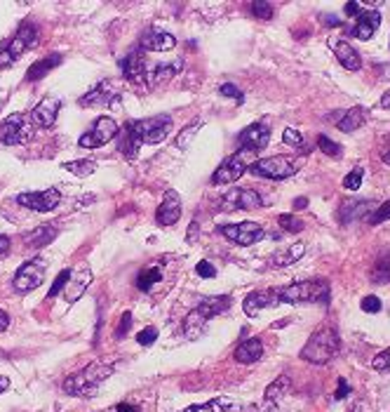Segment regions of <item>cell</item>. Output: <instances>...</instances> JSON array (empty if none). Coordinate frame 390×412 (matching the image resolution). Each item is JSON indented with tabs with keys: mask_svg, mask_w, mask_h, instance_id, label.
Wrapping results in <instances>:
<instances>
[{
	"mask_svg": "<svg viewBox=\"0 0 390 412\" xmlns=\"http://www.w3.org/2000/svg\"><path fill=\"white\" fill-rule=\"evenodd\" d=\"M280 304H327L329 302V280L313 278V280H296L289 285L273 288Z\"/></svg>",
	"mask_w": 390,
	"mask_h": 412,
	"instance_id": "1",
	"label": "cell"
},
{
	"mask_svg": "<svg viewBox=\"0 0 390 412\" xmlns=\"http://www.w3.org/2000/svg\"><path fill=\"white\" fill-rule=\"evenodd\" d=\"M341 340H338L336 328L331 325H320L315 333L308 337L306 346L301 349V358L313 365H327L329 360L336 358Z\"/></svg>",
	"mask_w": 390,
	"mask_h": 412,
	"instance_id": "2",
	"label": "cell"
},
{
	"mask_svg": "<svg viewBox=\"0 0 390 412\" xmlns=\"http://www.w3.org/2000/svg\"><path fill=\"white\" fill-rule=\"evenodd\" d=\"M111 373H113L111 365L101 363V360H94V363H90L85 370H80V373L66 377V380H64V391L71 393V396L92 398V396H96V389H99V384Z\"/></svg>",
	"mask_w": 390,
	"mask_h": 412,
	"instance_id": "3",
	"label": "cell"
},
{
	"mask_svg": "<svg viewBox=\"0 0 390 412\" xmlns=\"http://www.w3.org/2000/svg\"><path fill=\"white\" fill-rule=\"evenodd\" d=\"M38 40V26L33 21H21L17 33L10 40L0 43V68L12 66L26 50H31Z\"/></svg>",
	"mask_w": 390,
	"mask_h": 412,
	"instance_id": "4",
	"label": "cell"
},
{
	"mask_svg": "<svg viewBox=\"0 0 390 412\" xmlns=\"http://www.w3.org/2000/svg\"><path fill=\"white\" fill-rule=\"evenodd\" d=\"M256 156H259V151H252V148H238L231 158H226L219 168L214 170V175H212V184L226 186V184L238 182L240 177H243L245 173H249L252 165L259 160Z\"/></svg>",
	"mask_w": 390,
	"mask_h": 412,
	"instance_id": "5",
	"label": "cell"
},
{
	"mask_svg": "<svg viewBox=\"0 0 390 412\" xmlns=\"http://www.w3.org/2000/svg\"><path fill=\"white\" fill-rule=\"evenodd\" d=\"M33 137L31 120L24 113H12L5 120H0V144L5 146H17V144H26Z\"/></svg>",
	"mask_w": 390,
	"mask_h": 412,
	"instance_id": "6",
	"label": "cell"
},
{
	"mask_svg": "<svg viewBox=\"0 0 390 412\" xmlns=\"http://www.w3.org/2000/svg\"><path fill=\"white\" fill-rule=\"evenodd\" d=\"M45 273H48V264L40 257H33L26 264H21L14 273V290L21 295L33 293L36 288L45 283Z\"/></svg>",
	"mask_w": 390,
	"mask_h": 412,
	"instance_id": "7",
	"label": "cell"
},
{
	"mask_svg": "<svg viewBox=\"0 0 390 412\" xmlns=\"http://www.w3.org/2000/svg\"><path fill=\"white\" fill-rule=\"evenodd\" d=\"M296 165L291 158L287 156H271V158H259L254 165L249 168L252 175L263 177V179H275V182H283L287 177L296 175Z\"/></svg>",
	"mask_w": 390,
	"mask_h": 412,
	"instance_id": "8",
	"label": "cell"
},
{
	"mask_svg": "<svg viewBox=\"0 0 390 412\" xmlns=\"http://www.w3.org/2000/svg\"><path fill=\"white\" fill-rule=\"evenodd\" d=\"M118 133L120 130H118L116 120L108 118V116H101L92 123V128L88 130V133L80 137L78 144H80V148H99V146L108 144L111 139H116Z\"/></svg>",
	"mask_w": 390,
	"mask_h": 412,
	"instance_id": "9",
	"label": "cell"
},
{
	"mask_svg": "<svg viewBox=\"0 0 390 412\" xmlns=\"http://www.w3.org/2000/svg\"><path fill=\"white\" fill-rule=\"evenodd\" d=\"M219 233L223 238H228L235 245H243V248H249V245H256L259 240H263L266 231L259 222H238V224H223L219 228Z\"/></svg>",
	"mask_w": 390,
	"mask_h": 412,
	"instance_id": "10",
	"label": "cell"
},
{
	"mask_svg": "<svg viewBox=\"0 0 390 412\" xmlns=\"http://www.w3.org/2000/svg\"><path fill=\"white\" fill-rule=\"evenodd\" d=\"M134 130L139 135L141 144H160L172 133L170 116H151L143 120H134Z\"/></svg>",
	"mask_w": 390,
	"mask_h": 412,
	"instance_id": "11",
	"label": "cell"
},
{
	"mask_svg": "<svg viewBox=\"0 0 390 412\" xmlns=\"http://www.w3.org/2000/svg\"><path fill=\"white\" fill-rule=\"evenodd\" d=\"M263 200L256 191L252 188H231L226 191L219 200L221 213H235V210H256L261 208Z\"/></svg>",
	"mask_w": 390,
	"mask_h": 412,
	"instance_id": "12",
	"label": "cell"
},
{
	"mask_svg": "<svg viewBox=\"0 0 390 412\" xmlns=\"http://www.w3.org/2000/svg\"><path fill=\"white\" fill-rule=\"evenodd\" d=\"M17 203L21 208L33 210V213H50V210H54L61 203V191L54 186L45 188V191H26L17 196Z\"/></svg>",
	"mask_w": 390,
	"mask_h": 412,
	"instance_id": "13",
	"label": "cell"
},
{
	"mask_svg": "<svg viewBox=\"0 0 390 412\" xmlns=\"http://www.w3.org/2000/svg\"><path fill=\"white\" fill-rule=\"evenodd\" d=\"M120 73L127 83L136 85L141 90H148V68H146V59H143L141 52H127L123 59L118 61Z\"/></svg>",
	"mask_w": 390,
	"mask_h": 412,
	"instance_id": "14",
	"label": "cell"
},
{
	"mask_svg": "<svg viewBox=\"0 0 390 412\" xmlns=\"http://www.w3.org/2000/svg\"><path fill=\"white\" fill-rule=\"evenodd\" d=\"M118 99H120V90L116 88V83H113V80H101L88 95L80 97L78 104L88 108L90 106H118Z\"/></svg>",
	"mask_w": 390,
	"mask_h": 412,
	"instance_id": "15",
	"label": "cell"
},
{
	"mask_svg": "<svg viewBox=\"0 0 390 412\" xmlns=\"http://www.w3.org/2000/svg\"><path fill=\"white\" fill-rule=\"evenodd\" d=\"M92 285V268L88 264H80L76 268H71V278H68L66 288H64V300L68 304H76V302L88 293V288Z\"/></svg>",
	"mask_w": 390,
	"mask_h": 412,
	"instance_id": "16",
	"label": "cell"
},
{
	"mask_svg": "<svg viewBox=\"0 0 390 412\" xmlns=\"http://www.w3.org/2000/svg\"><path fill=\"white\" fill-rule=\"evenodd\" d=\"M139 48L146 50V52H170V50L176 48V38L172 33L163 31V28H146L139 38Z\"/></svg>",
	"mask_w": 390,
	"mask_h": 412,
	"instance_id": "17",
	"label": "cell"
},
{
	"mask_svg": "<svg viewBox=\"0 0 390 412\" xmlns=\"http://www.w3.org/2000/svg\"><path fill=\"white\" fill-rule=\"evenodd\" d=\"M268 141H271V128L263 125V123L249 125V128H245L243 133L238 135L240 148H252V151H261V148H266Z\"/></svg>",
	"mask_w": 390,
	"mask_h": 412,
	"instance_id": "18",
	"label": "cell"
},
{
	"mask_svg": "<svg viewBox=\"0 0 390 412\" xmlns=\"http://www.w3.org/2000/svg\"><path fill=\"white\" fill-rule=\"evenodd\" d=\"M275 306H280V302H278V297H275V290H256V293H249L247 297H245V302H243V308H245V313H247L249 318H256L261 311H266V308H275Z\"/></svg>",
	"mask_w": 390,
	"mask_h": 412,
	"instance_id": "19",
	"label": "cell"
},
{
	"mask_svg": "<svg viewBox=\"0 0 390 412\" xmlns=\"http://www.w3.org/2000/svg\"><path fill=\"white\" fill-rule=\"evenodd\" d=\"M59 108H61V101L57 99V97H45V99H40L36 108L31 111V120L38 125V128H52L57 123V116H59Z\"/></svg>",
	"mask_w": 390,
	"mask_h": 412,
	"instance_id": "20",
	"label": "cell"
},
{
	"mask_svg": "<svg viewBox=\"0 0 390 412\" xmlns=\"http://www.w3.org/2000/svg\"><path fill=\"white\" fill-rule=\"evenodd\" d=\"M181 217V196L176 191H165L163 196V203H160L158 208V215H156V222L160 226H172L176 224Z\"/></svg>",
	"mask_w": 390,
	"mask_h": 412,
	"instance_id": "21",
	"label": "cell"
},
{
	"mask_svg": "<svg viewBox=\"0 0 390 412\" xmlns=\"http://www.w3.org/2000/svg\"><path fill=\"white\" fill-rule=\"evenodd\" d=\"M329 48L331 52L336 55L338 64H341L346 71H360V66H362V59H360L358 50L353 48L348 40H338V38H329Z\"/></svg>",
	"mask_w": 390,
	"mask_h": 412,
	"instance_id": "22",
	"label": "cell"
},
{
	"mask_svg": "<svg viewBox=\"0 0 390 412\" xmlns=\"http://www.w3.org/2000/svg\"><path fill=\"white\" fill-rule=\"evenodd\" d=\"M374 210V203L371 200H346L338 208V222L341 224H353V222H360L365 217H369V213Z\"/></svg>",
	"mask_w": 390,
	"mask_h": 412,
	"instance_id": "23",
	"label": "cell"
},
{
	"mask_svg": "<svg viewBox=\"0 0 390 412\" xmlns=\"http://www.w3.org/2000/svg\"><path fill=\"white\" fill-rule=\"evenodd\" d=\"M329 120L341 130V133H355V130L367 120V108L353 106V108H348V111H341V116H329Z\"/></svg>",
	"mask_w": 390,
	"mask_h": 412,
	"instance_id": "24",
	"label": "cell"
},
{
	"mask_svg": "<svg viewBox=\"0 0 390 412\" xmlns=\"http://www.w3.org/2000/svg\"><path fill=\"white\" fill-rule=\"evenodd\" d=\"M381 26V12L369 10V12H360L358 24L351 28V36L358 40H369L376 33V28Z\"/></svg>",
	"mask_w": 390,
	"mask_h": 412,
	"instance_id": "25",
	"label": "cell"
},
{
	"mask_svg": "<svg viewBox=\"0 0 390 412\" xmlns=\"http://www.w3.org/2000/svg\"><path fill=\"white\" fill-rule=\"evenodd\" d=\"M139 146H141V139L134 130V120H127L123 128V135H120V141H118L120 153H123L127 160H134L139 156Z\"/></svg>",
	"mask_w": 390,
	"mask_h": 412,
	"instance_id": "26",
	"label": "cell"
},
{
	"mask_svg": "<svg viewBox=\"0 0 390 412\" xmlns=\"http://www.w3.org/2000/svg\"><path fill=\"white\" fill-rule=\"evenodd\" d=\"M261 356H263V344H261V340H256V337H249V340L240 342L238 349H235V360L243 365L256 363Z\"/></svg>",
	"mask_w": 390,
	"mask_h": 412,
	"instance_id": "27",
	"label": "cell"
},
{
	"mask_svg": "<svg viewBox=\"0 0 390 412\" xmlns=\"http://www.w3.org/2000/svg\"><path fill=\"white\" fill-rule=\"evenodd\" d=\"M233 300L228 295H216V297H207V300H203L198 306V311L203 313L205 318H214V316H221V313H226L228 308H231Z\"/></svg>",
	"mask_w": 390,
	"mask_h": 412,
	"instance_id": "28",
	"label": "cell"
},
{
	"mask_svg": "<svg viewBox=\"0 0 390 412\" xmlns=\"http://www.w3.org/2000/svg\"><path fill=\"white\" fill-rule=\"evenodd\" d=\"M57 236H59V226H57V224H45V226L33 228V231L28 233L24 240H26V248L38 250V248H45V245H50Z\"/></svg>",
	"mask_w": 390,
	"mask_h": 412,
	"instance_id": "29",
	"label": "cell"
},
{
	"mask_svg": "<svg viewBox=\"0 0 390 412\" xmlns=\"http://www.w3.org/2000/svg\"><path fill=\"white\" fill-rule=\"evenodd\" d=\"M64 61V57H61L59 52H52V55H48V57H43V59H38V61H33L31 68H28V73H26V80H31V83H36V80L40 78H45L48 76L52 68H57Z\"/></svg>",
	"mask_w": 390,
	"mask_h": 412,
	"instance_id": "30",
	"label": "cell"
},
{
	"mask_svg": "<svg viewBox=\"0 0 390 412\" xmlns=\"http://www.w3.org/2000/svg\"><path fill=\"white\" fill-rule=\"evenodd\" d=\"M306 255V245L303 243H289L287 248L283 250H278L273 257H271V264L273 266H291V264H296V262L301 259V257Z\"/></svg>",
	"mask_w": 390,
	"mask_h": 412,
	"instance_id": "31",
	"label": "cell"
},
{
	"mask_svg": "<svg viewBox=\"0 0 390 412\" xmlns=\"http://www.w3.org/2000/svg\"><path fill=\"white\" fill-rule=\"evenodd\" d=\"M181 66H183V61L176 59V61H170V64H160V66L153 68V71H148V88H153V85H160V83H165V80L174 78L176 73L181 71Z\"/></svg>",
	"mask_w": 390,
	"mask_h": 412,
	"instance_id": "32",
	"label": "cell"
},
{
	"mask_svg": "<svg viewBox=\"0 0 390 412\" xmlns=\"http://www.w3.org/2000/svg\"><path fill=\"white\" fill-rule=\"evenodd\" d=\"M205 325H207V318L195 308V311L188 313L186 320H183V333H186L188 340H195V337H200L205 333Z\"/></svg>",
	"mask_w": 390,
	"mask_h": 412,
	"instance_id": "33",
	"label": "cell"
},
{
	"mask_svg": "<svg viewBox=\"0 0 390 412\" xmlns=\"http://www.w3.org/2000/svg\"><path fill=\"white\" fill-rule=\"evenodd\" d=\"M186 412H240V405L228 403L226 398H216V400H207L203 405H193Z\"/></svg>",
	"mask_w": 390,
	"mask_h": 412,
	"instance_id": "34",
	"label": "cell"
},
{
	"mask_svg": "<svg viewBox=\"0 0 390 412\" xmlns=\"http://www.w3.org/2000/svg\"><path fill=\"white\" fill-rule=\"evenodd\" d=\"M371 280L378 283V285L390 283V248L376 259L374 268H371Z\"/></svg>",
	"mask_w": 390,
	"mask_h": 412,
	"instance_id": "35",
	"label": "cell"
},
{
	"mask_svg": "<svg viewBox=\"0 0 390 412\" xmlns=\"http://www.w3.org/2000/svg\"><path fill=\"white\" fill-rule=\"evenodd\" d=\"M203 128V120H193V123H188L186 128L181 130L179 135H176V148H179V151H188V146L193 144V139H195V135H198V130Z\"/></svg>",
	"mask_w": 390,
	"mask_h": 412,
	"instance_id": "36",
	"label": "cell"
},
{
	"mask_svg": "<svg viewBox=\"0 0 390 412\" xmlns=\"http://www.w3.org/2000/svg\"><path fill=\"white\" fill-rule=\"evenodd\" d=\"M61 168L66 170V173L76 175V177H90L96 173V163L94 160H68Z\"/></svg>",
	"mask_w": 390,
	"mask_h": 412,
	"instance_id": "37",
	"label": "cell"
},
{
	"mask_svg": "<svg viewBox=\"0 0 390 412\" xmlns=\"http://www.w3.org/2000/svg\"><path fill=\"white\" fill-rule=\"evenodd\" d=\"M160 278H163V271H160L158 266H151V268H146V271H141L139 276H136V288H139L141 293H148V290H151Z\"/></svg>",
	"mask_w": 390,
	"mask_h": 412,
	"instance_id": "38",
	"label": "cell"
},
{
	"mask_svg": "<svg viewBox=\"0 0 390 412\" xmlns=\"http://www.w3.org/2000/svg\"><path fill=\"white\" fill-rule=\"evenodd\" d=\"M289 384H291V382H289V375L278 377V380H275L273 384L266 389V400H268V403H275V400H280V396H283L287 389H289Z\"/></svg>",
	"mask_w": 390,
	"mask_h": 412,
	"instance_id": "39",
	"label": "cell"
},
{
	"mask_svg": "<svg viewBox=\"0 0 390 412\" xmlns=\"http://www.w3.org/2000/svg\"><path fill=\"white\" fill-rule=\"evenodd\" d=\"M278 224L283 231H289V233H301L303 228H306V222H301L299 217H294V215H280L278 217Z\"/></svg>",
	"mask_w": 390,
	"mask_h": 412,
	"instance_id": "40",
	"label": "cell"
},
{
	"mask_svg": "<svg viewBox=\"0 0 390 412\" xmlns=\"http://www.w3.org/2000/svg\"><path fill=\"white\" fill-rule=\"evenodd\" d=\"M318 148L322 153H327V156H331V158H341V144H336V141L329 139L327 135L318 137Z\"/></svg>",
	"mask_w": 390,
	"mask_h": 412,
	"instance_id": "41",
	"label": "cell"
},
{
	"mask_svg": "<svg viewBox=\"0 0 390 412\" xmlns=\"http://www.w3.org/2000/svg\"><path fill=\"white\" fill-rule=\"evenodd\" d=\"M68 278H71V268H64V271H59V276L54 278L52 288H50V293H48L50 300H54L57 295H61V293H64V288H66Z\"/></svg>",
	"mask_w": 390,
	"mask_h": 412,
	"instance_id": "42",
	"label": "cell"
},
{
	"mask_svg": "<svg viewBox=\"0 0 390 412\" xmlns=\"http://www.w3.org/2000/svg\"><path fill=\"white\" fill-rule=\"evenodd\" d=\"M362 177H365V170L362 168H355L351 175H346V179H343V186H346L348 191H358V188L362 186Z\"/></svg>",
	"mask_w": 390,
	"mask_h": 412,
	"instance_id": "43",
	"label": "cell"
},
{
	"mask_svg": "<svg viewBox=\"0 0 390 412\" xmlns=\"http://www.w3.org/2000/svg\"><path fill=\"white\" fill-rule=\"evenodd\" d=\"M388 219H390V200H386L383 205H378L369 217L371 224H383V222H388Z\"/></svg>",
	"mask_w": 390,
	"mask_h": 412,
	"instance_id": "44",
	"label": "cell"
},
{
	"mask_svg": "<svg viewBox=\"0 0 390 412\" xmlns=\"http://www.w3.org/2000/svg\"><path fill=\"white\" fill-rule=\"evenodd\" d=\"M249 10L256 19H271L273 17V5L271 3H252Z\"/></svg>",
	"mask_w": 390,
	"mask_h": 412,
	"instance_id": "45",
	"label": "cell"
},
{
	"mask_svg": "<svg viewBox=\"0 0 390 412\" xmlns=\"http://www.w3.org/2000/svg\"><path fill=\"white\" fill-rule=\"evenodd\" d=\"M156 340H158V328H153V325H148V328H143L141 333L136 335V342H139L141 346H151Z\"/></svg>",
	"mask_w": 390,
	"mask_h": 412,
	"instance_id": "46",
	"label": "cell"
},
{
	"mask_svg": "<svg viewBox=\"0 0 390 412\" xmlns=\"http://www.w3.org/2000/svg\"><path fill=\"white\" fill-rule=\"evenodd\" d=\"M283 141L285 144H289V146H294V148H301L303 146V137L299 130H294V128H287L285 133H283Z\"/></svg>",
	"mask_w": 390,
	"mask_h": 412,
	"instance_id": "47",
	"label": "cell"
},
{
	"mask_svg": "<svg viewBox=\"0 0 390 412\" xmlns=\"http://www.w3.org/2000/svg\"><path fill=\"white\" fill-rule=\"evenodd\" d=\"M360 308H362L365 313H378L381 311V300H378L376 295H367L362 302H360Z\"/></svg>",
	"mask_w": 390,
	"mask_h": 412,
	"instance_id": "48",
	"label": "cell"
},
{
	"mask_svg": "<svg viewBox=\"0 0 390 412\" xmlns=\"http://www.w3.org/2000/svg\"><path fill=\"white\" fill-rule=\"evenodd\" d=\"M371 368L374 370H388L390 368V346L383 349L381 353H376V356L371 358Z\"/></svg>",
	"mask_w": 390,
	"mask_h": 412,
	"instance_id": "49",
	"label": "cell"
},
{
	"mask_svg": "<svg viewBox=\"0 0 390 412\" xmlns=\"http://www.w3.org/2000/svg\"><path fill=\"white\" fill-rule=\"evenodd\" d=\"M130 330H132V313L125 311L123 318H120V323H118V328H116V337L118 340H123V337H127Z\"/></svg>",
	"mask_w": 390,
	"mask_h": 412,
	"instance_id": "50",
	"label": "cell"
},
{
	"mask_svg": "<svg viewBox=\"0 0 390 412\" xmlns=\"http://www.w3.org/2000/svg\"><path fill=\"white\" fill-rule=\"evenodd\" d=\"M219 92L221 97H228V99H238V101H243V95H240V90H238V85H233V83H223L221 88H219Z\"/></svg>",
	"mask_w": 390,
	"mask_h": 412,
	"instance_id": "51",
	"label": "cell"
},
{
	"mask_svg": "<svg viewBox=\"0 0 390 412\" xmlns=\"http://www.w3.org/2000/svg\"><path fill=\"white\" fill-rule=\"evenodd\" d=\"M195 273H198L200 278H214L216 276V268L209 264V262H198V266H195Z\"/></svg>",
	"mask_w": 390,
	"mask_h": 412,
	"instance_id": "52",
	"label": "cell"
},
{
	"mask_svg": "<svg viewBox=\"0 0 390 412\" xmlns=\"http://www.w3.org/2000/svg\"><path fill=\"white\" fill-rule=\"evenodd\" d=\"M348 393H351V384H348V382L343 380V377H338V386H336L334 398H336V400H343V398L348 396Z\"/></svg>",
	"mask_w": 390,
	"mask_h": 412,
	"instance_id": "53",
	"label": "cell"
},
{
	"mask_svg": "<svg viewBox=\"0 0 390 412\" xmlns=\"http://www.w3.org/2000/svg\"><path fill=\"white\" fill-rule=\"evenodd\" d=\"M360 10H362V5L360 3H346V14L348 17H360Z\"/></svg>",
	"mask_w": 390,
	"mask_h": 412,
	"instance_id": "54",
	"label": "cell"
},
{
	"mask_svg": "<svg viewBox=\"0 0 390 412\" xmlns=\"http://www.w3.org/2000/svg\"><path fill=\"white\" fill-rule=\"evenodd\" d=\"M10 243H12V240H10L8 236H3V233H0V257H5L10 253Z\"/></svg>",
	"mask_w": 390,
	"mask_h": 412,
	"instance_id": "55",
	"label": "cell"
},
{
	"mask_svg": "<svg viewBox=\"0 0 390 412\" xmlns=\"http://www.w3.org/2000/svg\"><path fill=\"white\" fill-rule=\"evenodd\" d=\"M8 328H10V316H8V311L0 308V333H5Z\"/></svg>",
	"mask_w": 390,
	"mask_h": 412,
	"instance_id": "56",
	"label": "cell"
},
{
	"mask_svg": "<svg viewBox=\"0 0 390 412\" xmlns=\"http://www.w3.org/2000/svg\"><path fill=\"white\" fill-rule=\"evenodd\" d=\"M10 389V377L8 375H0V393H5Z\"/></svg>",
	"mask_w": 390,
	"mask_h": 412,
	"instance_id": "57",
	"label": "cell"
},
{
	"mask_svg": "<svg viewBox=\"0 0 390 412\" xmlns=\"http://www.w3.org/2000/svg\"><path fill=\"white\" fill-rule=\"evenodd\" d=\"M116 412H139V410H136L134 405H130V403H120L116 408Z\"/></svg>",
	"mask_w": 390,
	"mask_h": 412,
	"instance_id": "58",
	"label": "cell"
},
{
	"mask_svg": "<svg viewBox=\"0 0 390 412\" xmlns=\"http://www.w3.org/2000/svg\"><path fill=\"white\" fill-rule=\"evenodd\" d=\"M303 208H308V198L299 196V198L294 200V210H303Z\"/></svg>",
	"mask_w": 390,
	"mask_h": 412,
	"instance_id": "59",
	"label": "cell"
},
{
	"mask_svg": "<svg viewBox=\"0 0 390 412\" xmlns=\"http://www.w3.org/2000/svg\"><path fill=\"white\" fill-rule=\"evenodd\" d=\"M193 236H198V222H191V228H188V243H193Z\"/></svg>",
	"mask_w": 390,
	"mask_h": 412,
	"instance_id": "60",
	"label": "cell"
},
{
	"mask_svg": "<svg viewBox=\"0 0 390 412\" xmlns=\"http://www.w3.org/2000/svg\"><path fill=\"white\" fill-rule=\"evenodd\" d=\"M381 106L388 108V111H390V90H388V92H383V97H381Z\"/></svg>",
	"mask_w": 390,
	"mask_h": 412,
	"instance_id": "61",
	"label": "cell"
},
{
	"mask_svg": "<svg viewBox=\"0 0 390 412\" xmlns=\"http://www.w3.org/2000/svg\"><path fill=\"white\" fill-rule=\"evenodd\" d=\"M325 24H329V26H338V24H341V21H338V19H336V17H334V14H327V19H325Z\"/></svg>",
	"mask_w": 390,
	"mask_h": 412,
	"instance_id": "62",
	"label": "cell"
},
{
	"mask_svg": "<svg viewBox=\"0 0 390 412\" xmlns=\"http://www.w3.org/2000/svg\"><path fill=\"white\" fill-rule=\"evenodd\" d=\"M381 158L386 160V163L390 165V151H381Z\"/></svg>",
	"mask_w": 390,
	"mask_h": 412,
	"instance_id": "63",
	"label": "cell"
},
{
	"mask_svg": "<svg viewBox=\"0 0 390 412\" xmlns=\"http://www.w3.org/2000/svg\"><path fill=\"white\" fill-rule=\"evenodd\" d=\"M353 412H360V410H358V408H355V410H353Z\"/></svg>",
	"mask_w": 390,
	"mask_h": 412,
	"instance_id": "64",
	"label": "cell"
}]
</instances>
